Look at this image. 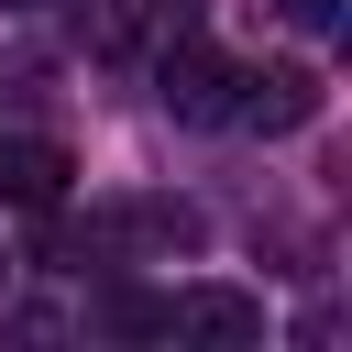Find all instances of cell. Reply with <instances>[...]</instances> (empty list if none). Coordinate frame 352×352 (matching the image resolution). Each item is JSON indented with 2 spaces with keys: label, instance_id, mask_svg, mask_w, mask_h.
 I'll return each mask as SVG.
<instances>
[{
  "label": "cell",
  "instance_id": "1",
  "mask_svg": "<svg viewBox=\"0 0 352 352\" xmlns=\"http://www.w3.org/2000/svg\"><path fill=\"white\" fill-rule=\"evenodd\" d=\"M231 77H242V66H231L220 44L176 33V44H165V66H154V99H165L176 121H231Z\"/></svg>",
  "mask_w": 352,
  "mask_h": 352
},
{
  "label": "cell",
  "instance_id": "2",
  "mask_svg": "<svg viewBox=\"0 0 352 352\" xmlns=\"http://www.w3.org/2000/svg\"><path fill=\"white\" fill-rule=\"evenodd\" d=\"M231 121H253V132L319 121V77H308V66H242V77H231Z\"/></svg>",
  "mask_w": 352,
  "mask_h": 352
},
{
  "label": "cell",
  "instance_id": "3",
  "mask_svg": "<svg viewBox=\"0 0 352 352\" xmlns=\"http://www.w3.org/2000/svg\"><path fill=\"white\" fill-rule=\"evenodd\" d=\"M165 330H187V341H264V297H242V286H187V297H165Z\"/></svg>",
  "mask_w": 352,
  "mask_h": 352
},
{
  "label": "cell",
  "instance_id": "4",
  "mask_svg": "<svg viewBox=\"0 0 352 352\" xmlns=\"http://www.w3.org/2000/svg\"><path fill=\"white\" fill-rule=\"evenodd\" d=\"M66 176H77V154H66L55 132H11V143H0V198H11V209H55Z\"/></svg>",
  "mask_w": 352,
  "mask_h": 352
},
{
  "label": "cell",
  "instance_id": "5",
  "mask_svg": "<svg viewBox=\"0 0 352 352\" xmlns=\"http://www.w3.org/2000/svg\"><path fill=\"white\" fill-rule=\"evenodd\" d=\"M99 330H121V341H165V297H99Z\"/></svg>",
  "mask_w": 352,
  "mask_h": 352
},
{
  "label": "cell",
  "instance_id": "6",
  "mask_svg": "<svg viewBox=\"0 0 352 352\" xmlns=\"http://www.w3.org/2000/svg\"><path fill=\"white\" fill-rule=\"evenodd\" d=\"M286 22H297V33H330V22H341V0H286Z\"/></svg>",
  "mask_w": 352,
  "mask_h": 352
},
{
  "label": "cell",
  "instance_id": "7",
  "mask_svg": "<svg viewBox=\"0 0 352 352\" xmlns=\"http://www.w3.org/2000/svg\"><path fill=\"white\" fill-rule=\"evenodd\" d=\"M154 22H176V33H187V22H198V0H154Z\"/></svg>",
  "mask_w": 352,
  "mask_h": 352
}]
</instances>
